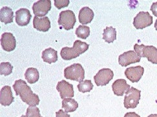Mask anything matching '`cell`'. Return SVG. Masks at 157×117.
Masks as SVG:
<instances>
[{
	"instance_id": "d4e9b609",
	"label": "cell",
	"mask_w": 157,
	"mask_h": 117,
	"mask_svg": "<svg viewBox=\"0 0 157 117\" xmlns=\"http://www.w3.org/2000/svg\"><path fill=\"white\" fill-rule=\"evenodd\" d=\"M77 87L79 91L82 93H87L93 90V84L90 80H86V81L78 84Z\"/></svg>"
},
{
	"instance_id": "7402d4cb",
	"label": "cell",
	"mask_w": 157,
	"mask_h": 117,
	"mask_svg": "<svg viewBox=\"0 0 157 117\" xmlns=\"http://www.w3.org/2000/svg\"><path fill=\"white\" fill-rule=\"evenodd\" d=\"M25 77L29 83H36L40 78L39 71L35 68H29L25 73Z\"/></svg>"
},
{
	"instance_id": "ba28073f",
	"label": "cell",
	"mask_w": 157,
	"mask_h": 117,
	"mask_svg": "<svg viewBox=\"0 0 157 117\" xmlns=\"http://www.w3.org/2000/svg\"><path fill=\"white\" fill-rule=\"evenodd\" d=\"M114 77L113 71L109 68H103L98 71L94 77V82L98 86L107 85Z\"/></svg>"
},
{
	"instance_id": "8992f818",
	"label": "cell",
	"mask_w": 157,
	"mask_h": 117,
	"mask_svg": "<svg viewBox=\"0 0 157 117\" xmlns=\"http://www.w3.org/2000/svg\"><path fill=\"white\" fill-rule=\"evenodd\" d=\"M141 91L134 87H131L126 91L124 104L126 109H135L139 104Z\"/></svg>"
},
{
	"instance_id": "484cf974",
	"label": "cell",
	"mask_w": 157,
	"mask_h": 117,
	"mask_svg": "<svg viewBox=\"0 0 157 117\" xmlns=\"http://www.w3.org/2000/svg\"><path fill=\"white\" fill-rule=\"evenodd\" d=\"M13 66L10 63H1L0 64V75L7 76L13 72Z\"/></svg>"
},
{
	"instance_id": "d6986e66",
	"label": "cell",
	"mask_w": 157,
	"mask_h": 117,
	"mask_svg": "<svg viewBox=\"0 0 157 117\" xmlns=\"http://www.w3.org/2000/svg\"><path fill=\"white\" fill-rule=\"evenodd\" d=\"M41 57L45 63H54L58 60V52L52 48H47L42 52Z\"/></svg>"
},
{
	"instance_id": "f1b7e54d",
	"label": "cell",
	"mask_w": 157,
	"mask_h": 117,
	"mask_svg": "<svg viewBox=\"0 0 157 117\" xmlns=\"http://www.w3.org/2000/svg\"><path fill=\"white\" fill-rule=\"evenodd\" d=\"M56 117H71V116L62 109H60L56 112Z\"/></svg>"
},
{
	"instance_id": "603a6c76",
	"label": "cell",
	"mask_w": 157,
	"mask_h": 117,
	"mask_svg": "<svg viewBox=\"0 0 157 117\" xmlns=\"http://www.w3.org/2000/svg\"><path fill=\"white\" fill-rule=\"evenodd\" d=\"M103 39L108 43L113 42L117 39L116 29L113 27H107L104 30Z\"/></svg>"
},
{
	"instance_id": "e0dca14e",
	"label": "cell",
	"mask_w": 157,
	"mask_h": 117,
	"mask_svg": "<svg viewBox=\"0 0 157 117\" xmlns=\"http://www.w3.org/2000/svg\"><path fill=\"white\" fill-rule=\"evenodd\" d=\"M112 88L114 95L117 96H123L131 87L130 85L127 84L125 79H118L113 82Z\"/></svg>"
},
{
	"instance_id": "4316f807",
	"label": "cell",
	"mask_w": 157,
	"mask_h": 117,
	"mask_svg": "<svg viewBox=\"0 0 157 117\" xmlns=\"http://www.w3.org/2000/svg\"><path fill=\"white\" fill-rule=\"evenodd\" d=\"M27 117H43L40 113V109L36 106H30L27 108L26 112Z\"/></svg>"
},
{
	"instance_id": "2e32d148",
	"label": "cell",
	"mask_w": 157,
	"mask_h": 117,
	"mask_svg": "<svg viewBox=\"0 0 157 117\" xmlns=\"http://www.w3.org/2000/svg\"><path fill=\"white\" fill-rule=\"evenodd\" d=\"M33 27L40 32H47L51 28V21L49 17L47 16L43 17L34 16L33 20Z\"/></svg>"
},
{
	"instance_id": "d6a6232c",
	"label": "cell",
	"mask_w": 157,
	"mask_h": 117,
	"mask_svg": "<svg viewBox=\"0 0 157 117\" xmlns=\"http://www.w3.org/2000/svg\"><path fill=\"white\" fill-rule=\"evenodd\" d=\"M155 28L156 30H157V20H156L155 23Z\"/></svg>"
},
{
	"instance_id": "30bf717a",
	"label": "cell",
	"mask_w": 157,
	"mask_h": 117,
	"mask_svg": "<svg viewBox=\"0 0 157 117\" xmlns=\"http://www.w3.org/2000/svg\"><path fill=\"white\" fill-rule=\"evenodd\" d=\"M141 57L138 56L135 51L130 50L120 55L118 57V63L120 65L125 67L131 64L139 63Z\"/></svg>"
},
{
	"instance_id": "9c48e42d",
	"label": "cell",
	"mask_w": 157,
	"mask_h": 117,
	"mask_svg": "<svg viewBox=\"0 0 157 117\" xmlns=\"http://www.w3.org/2000/svg\"><path fill=\"white\" fill-rule=\"evenodd\" d=\"M32 9L35 16L45 17L51 9V2L50 0H40L33 4Z\"/></svg>"
},
{
	"instance_id": "4fadbf2b",
	"label": "cell",
	"mask_w": 157,
	"mask_h": 117,
	"mask_svg": "<svg viewBox=\"0 0 157 117\" xmlns=\"http://www.w3.org/2000/svg\"><path fill=\"white\" fill-rule=\"evenodd\" d=\"M144 68L140 66L128 68L125 71V75L132 82H137L141 79Z\"/></svg>"
},
{
	"instance_id": "83f0119b",
	"label": "cell",
	"mask_w": 157,
	"mask_h": 117,
	"mask_svg": "<svg viewBox=\"0 0 157 117\" xmlns=\"http://www.w3.org/2000/svg\"><path fill=\"white\" fill-rule=\"evenodd\" d=\"M69 4V0H55L54 1V6L58 9H61L62 8L67 7Z\"/></svg>"
},
{
	"instance_id": "5b68a950",
	"label": "cell",
	"mask_w": 157,
	"mask_h": 117,
	"mask_svg": "<svg viewBox=\"0 0 157 117\" xmlns=\"http://www.w3.org/2000/svg\"><path fill=\"white\" fill-rule=\"evenodd\" d=\"M58 22L59 25L62 26L66 30L73 28L76 22V16L73 11L71 10L62 11L59 13Z\"/></svg>"
},
{
	"instance_id": "44dd1931",
	"label": "cell",
	"mask_w": 157,
	"mask_h": 117,
	"mask_svg": "<svg viewBox=\"0 0 157 117\" xmlns=\"http://www.w3.org/2000/svg\"><path fill=\"white\" fill-rule=\"evenodd\" d=\"M78 108V102L71 98H66L62 101V108L65 109V112H74Z\"/></svg>"
},
{
	"instance_id": "9a60e30c",
	"label": "cell",
	"mask_w": 157,
	"mask_h": 117,
	"mask_svg": "<svg viewBox=\"0 0 157 117\" xmlns=\"http://www.w3.org/2000/svg\"><path fill=\"white\" fill-rule=\"evenodd\" d=\"M14 101L11 88L5 86L0 91V104L3 106H9Z\"/></svg>"
},
{
	"instance_id": "f546056e",
	"label": "cell",
	"mask_w": 157,
	"mask_h": 117,
	"mask_svg": "<svg viewBox=\"0 0 157 117\" xmlns=\"http://www.w3.org/2000/svg\"><path fill=\"white\" fill-rule=\"evenodd\" d=\"M151 11H152L155 16L157 17V2L152 4L151 7Z\"/></svg>"
},
{
	"instance_id": "1f68e13d",
	"label": "cell",
	"mask_w": 157,
	"mask_h": 117,
	"mask_svg": "<svg viewBox=\"0 0 157 117\" xmlns=\"http://www.w3.org/2000/svg\"><path fill=\"white\" fill-rule=\"evenodd\" d=\"M147 117H157V114H151L149 115Z\"/></svg>"
},
{
	"instance_id": "6da1fadb",
	"label": "cell",
	"mask_w": 157,
	"mask_h": 117,
	"mask_svg": "<svg viewBox=\"0 0 157 117\" xmlns=\"http://www.w3.org/2000/svg\"><path fill=\"white\" fill-rule=\"evenodd\" d=\"M13 88L16 95H19L23 102H25L30 106L39 105L40 98L38 95L33 93L31 88L25 81L21 79L16 80L13 85Z\"/></svg>"
},
{
	"instance_id": "4dcf8cb0",
	"label": "cell",
	"mask_w": 157,
	"mask_h": 117,
	"mask_svg": "<svg viewBox=\"0 0 157 117\" xmlns=\"http://www.w3.org/2000/svg\"><path fill=\"white\" fill-rule=\"evenodd\" d=\"M124 117H140V116L135 112H129L125 114Z\"/></svg>"
},
{
	"instance_id": "277c9868",
	"label": "cell",
	"mask_w": 157,
	"mask_h": 117,
	"mask_svg": "<svg viewBox=\"0 0 157 117\" xmlns=\"http://www.w3.org/2000/svg\"><path fill=\"white\" fill-rule=\"evenodd\" d=\"M134 50L139 57H146L149 62L153 64H157V48L156 47L135 44Z\"/></svg>"
},
{
	"instance_id": "7c38bea8",
	"label": "cell",
	"mask_w": 157,
	"mask_h": 117,
	"mask_svg": "<svg viewBox=\"0 0 157 117\" xmlns=\"http://www.w3.org/2000/svg\"><path fill=\"white\" fill-rule=\"evenodd\" d=\"M56 90L59 93L60 97L62 99H65L66 98H72L74 97V89L72 84L65 81V80L58 82Z\"/></svg>"
},
{
	"instance_id": "5bb4252c",
	"label": "cell",
	"mask_w": 157,
	"mask_h": 117,
	"mask_svg": "<svg viewBox=\"0 0 157 117\" xmlns=\"http://www.w3.org/2000/svg\"><path fill=\"white\" fill-rule=\"evenodd\" d=\"M16 22L20 27L26 26L30 23L32 15L30 10L25 8H21L16 12Z\"/></svg>"
},
{
	"instance_id": "8fae6325",
	"label": "cell",
	"mask_w": 157,
	"mask_h": 117,
	"mask_svg": "<svg viewBox=\"0 0 157 117\" xmlns=\"http://www.w3.org/2000/svg\"><path fill=\"white\" fill-rule=\"evenodd\" d=\"M1 45L6 52L13 51L16 46V40L13 34L10 32H5L1 37Z\"/></svg>"
},
{
	"instance_id": "52a82bcc",
	"label": "cell",
	"mask_w": 157,
	"mask_h": 117,
	"mask_svg": "<svg viewBox=\"0 0 157 117\" xmlns=\"http://www.w3.org/2000/svg\"><path fill=\"white\" fill-rule=\"evenodd\" d=\"M153 23V17L148 12L141 11L134 18L133 25L136 29H143Z\"/></svg>"
},
{
	"instance_id": "cb8c5ba5",
	"label": "cell",
	"mask_w": 157,
	"mask_h": 117,
	"mask_svg": "<svg viewBox=\"0 0 157 117\" xmlns=\"http://www.w3.org/2000/svg\"><path fill=\"white\" fill-rule=\"evenodd\" d=\"M76 35L78 38L86 39L90 35V28L86 25L78 26L76 30Z\"/></svg>"
},
{
	"instance_id": "ffe728a7",
	"label": "cell",
	"mask_w": 157,
	"mask_h": 117,
	"mask_svg": "<svg viewBox=\"0 0 157 117\" xmlns=\"http://www.w3.org/2000/svg\"><path fill=\"white\" fill-rule=\"evenodd\" d=\"M14 12L11 8L8 7H3L0 10V21L5 24L13 22Z\"/></svg>"
},
{
	"instance_id": "7a4b0ae2",
	"label": "cell",
	"mask_w": 157,
	"mask_h": 117,
	"mask_svg": "<svg viewBox=\"0 0 157 117\" xmlns=\"http://www.w3.org/2000/svg\"><path fill=\"white\" fill-rule=\"evenodd\" d=\"M89 47V45L87 44L86 42L76 40L74 42L73 46L72 48L63 47L60 52V55L63 59L69 60L79 57L81 54L88 50Z\"/></svg>"
},
{
	"instance_id": "3957f363",
	"label": "cell",
	"mask_w": 157,
	"mask_h": 117,
	"mask_svg": "<svg viewBox=\"0 0 157 117\" xmlns=\"http://www.w3.org/2000/svg\"><path fill=\"white\" fill-rule=\"evenodd\" d=\"M64 76L67 79L82 82L85 78V70L80 64L75 63L65 68Z\"/></svg>"
},
{
	"instance_id": "ac0fdd59",
	"label": "cell",
	"mask_w": 157,
	"mask_h": 117,
	"mask_svg": "<svg viewBox=\"0 0 157 117\" xmlns=\"http://www.w3.org/2000/svg\"><path fill=\"white\" fill-rule=\"evenodd\" d=\"M94 16V12L89 7H83L79 12V21L83 24H87L90 23L93 20Z\"/></svg>"
},
{
	"instance_id": "836d02e7",
	"label": "cell",
	"mask_w": 157,
	"mask_h": 117,
	"mask_svg": "<svg viewBox=\"0 0 157 117\" xmlns=\"http://www.w3.org/2000/svg\"><path fill=\"white\" fill-rule=\"evenodd\" d=\"M21 117H27V116H26V115H22Z\"/></svg>"
}]
</instances>
